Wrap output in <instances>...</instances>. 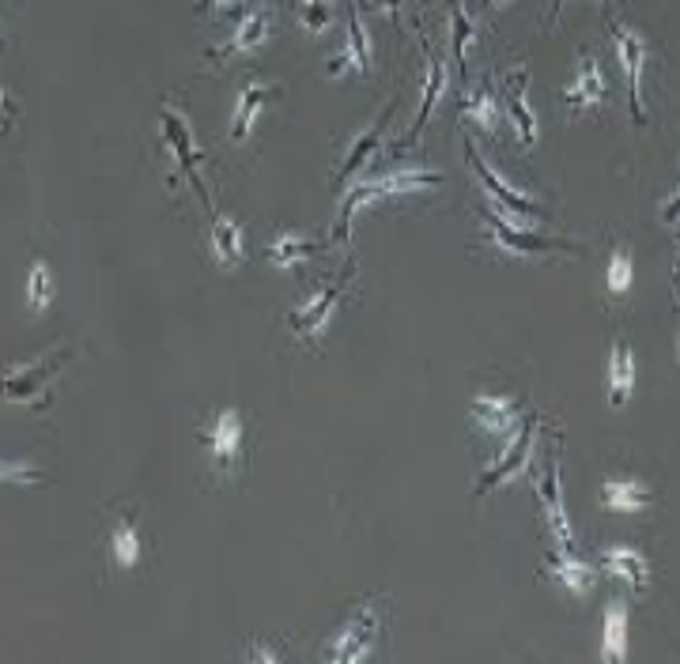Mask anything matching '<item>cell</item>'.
<instances>
[{
	"mask_svg": "<svg viewBox=\"0 0 680 664\" xmlns=\"http://www.w3.org/2000/svg\"><path fill=\"white\" fill-rule=\"evenodd\" d=\"M601 657L624 661L628 657V608L620 600L605 608V623H601Z\"/></svg>",
	"mask_w": 680,
	"mask_h": 664,
	"instance_id": "obj_22",
	"label": "cell"
},
{
	"mask_svg": "<svg viewBox=\"0 0 680 664\" xmlns=\"http://www.w3.org/2000/svg\"><path fill=\"white\" fill-rule=\"evenodd\" d=\"M352 276H355V272H352V265L340 268V272L326 283V288L318 291V295L311 298V303L299 306V310H291V314H288V329L295 332V336H318V332L326 329L329 314L337 310V303H340V295H344V288L352 283Z\"/></svg>",
	"mask_w": 680,
	"mask_h": 664,
	"instance_id": "obj_7",
	"label": "cell"
},
{
	"mask_svg": "<svg viewBox=\"0 0 680 664\" xmlns=\"http://www.w3.org/2000/svg\"><path fill=\"white\" fill-rule=\"evenodd\" d=\"M326 250V242H311V239H295V234H280V239L268 242V260L276 268H295L303 260L318 257Z\"/></svg>",
	"mask_w": 680,
	"mask_h": 664,
	"instance_id": "obj_24",
	"label": "cell"
},
{
	"mask_svg": "<svg viewBox=\"0 0 680 664\" xmlns=\"http://www.w3.org/2000/svg\"><path fill=\"white\" fill-rule=\"evenodd\" d=\"M601 506L616 513H639L651 506V491L639 480H605L601 484Z\"/></svg>",
	"mask_w": 680,
	"mask_h": 664,
	"instance_id": "obj_21",
	"label": "cell"
},
{
	"mask_svg": "<svg viewBox=\"0 0 680 664\" xmlns=\"http://www.w3.org/2000/svg\"><path fill=\"white\" fill-rule=\"evenodd\" d=\"M378 630H382V615H378V600H367L352 620L340 627V635L322 650V657L329 664H355L367 661L375 653Z\"/></svg>",
	"mask_w": 680,
	"mask_h": 664,
	"instance_id": "obj_2",
	"label": "cell"
},
{
	"mask_svg": "<svg viewBox=\"0 0 680 664\" xmlns=\"http://www.w3.org/2000/svg\"><path fill=\"white\" fill-rule=\"evenodd\" d=\"M677 355H680V340H677Z\"/></svg>",
	"mask_w": 680,
	"mask_h": 664,
	"instance_id": "obj_40",
	"label": "cell"
},
{
	"mask_svg": "<svg viewBox=\"0 0 680 664\" xmlns=\"http://www.w3.org/2000/svg\"><path fill=\"white\" fill-rule=\"evenodd\" d=\"M450 30H454V65H457V73L469 80V42H473V23H469V15H465V8H462V0H450Z\"/></svg>",
	"mask_w": 680,
	"mask_h": 664,
	"instance_id": "obj_28",
	"label": "cell"
},
{
	"mask_svg": "<svg viewBox=\"0 0 680 664\" xmlns=\"http://www.w3.org/2000/svg\"><path fill=\"white\" fill-rule=\"evenodd\" d=\"M601 571L628 582L631 589H646V582H651V563H646V556L635 548H624V544H613V548L601 551Z\"/></svg>",
	"mask_w": 680,
	"mask_h": 664,
	"instance_id": "obj_16",
	"label": "cell"
},
{
	"mask_svg": "<svg viewBox=\"0 0 680 664\" xmlns=\"http://www.w3.org/2000/svg\"><path fill=\"white\" fill-rule=\"evenodd\" d=\"M635 390V355L628 344H613L608 352V405L624 408Z\"/></svg>",
	"mask_w": 680,
	"mask_h": 664,
	"instance_id": "obj_19",
	"label": "cell"
},
{
	"mask_svg": "<svg viewBox=\"0 0 680 664\" xmlns=\"http://www.w3.org/2000/svg\"><path fill=\"white\" fill-rule=\"evenodd\" d=\"M212 4H219V0H201L197 8H212ZM227 4H235V0H227Z\"/></svg>",
	"mask_w": 680,
	"mask_h": 664,
	"instance_id": "obj_37",
	"label": "cell"
},
{
	"mask_svg": "<svg viewBox=\"0 0 680 664\" xmlns=\"http://www.w3.org/2000/svg\"><path fill=\"white\" fill-rule=\"evenodd\" d=\"M212 253H216V260L224 268L242 260V227L235 219H216L212 224Z\"/></svg>",
	"mask_w": 680,
	"mask_h": 664,
	"instance_id": "obj_26",
	"label": "cell"
},
{
	"mask_svg": "<svg viewBox=\"0 0 680 664\" xmlns=\"http://www.w3.org/2000/svg\"><path fill=\"white\" fill-rule=\"evenodd\" d=\"M462 117H469V122L480 125L484 132H495L500 129V102L492 99L488 87H477V91L462 99Z\"/></svg>",
	"mask_w": 680,
	"mask_h": 664,
	"instance_id": "obj_27",
	"label": "cell"
},
{
	"mask_svg": "<svg viewBox=\"0 0 680 664\" xmlns=\"http://www.w3.org/2000/svg\"><path fill=\"white\" fill-rule=\"evenodd\" d=\"M295 20L303 23L311 35H322V30H329V23H333V0H299Z\"/></svg>",
	"mask_w": 680,
	"mask_h": 664,
	"instance_id": "obj_31",
	"label": "cell"
},
{
	"mask_svg": "<svg viewBox=\"0 0 680 664\" xmlns=\"http://www.w3.org/2000/svg\"><path fill=\"white\" fill-rule=\"evenodd\" d=\"M537 438H541V423H537V419H526V423H521V431L511 438L507 454H503L500 461H495L492 469H488L484 476H480L477 495L495 491V487H500V484H507L511 476H518V472H526V469H529V461H533V454H537Z\"/></svg>",
	"mask_w": 680,
	"mask_h": 664,
	"instance_id": "obj_6",
	"label": "cell"
},
{
	"mask_svg": "<svg viewBox=\"0 0 680 664\" xmlns=\"http://www.w3.org/2000/svg\"><path fill=\"white\" fill-rule=\"evenodd\" d=\"M65 359H68V352H58V355H50V359L35 362V367H15V370H8V374H4L8 400H35L38 393L46 390V382H50V378L58 374L61 367H65Z\"/></svg>",
	"mask_w": 680,
	"mask_h": 664,
	"instance_id": "obj_12",
	"label": "cell"
},
{
	"mask_svg": "<svg viewBox=\"0 0 680 664\" xmlns=\"http://www.w3.org/2000/svg\"><path fill=\"white\" fill-rule=\"evenodd\" d=\"M201 438L209 442V454L216 461V469L231 472V464L242 457V416L235 408H224L209 426H201Z\"/></svg>",
	"mask_w": 680,
	"mask_h": 664,
	"instance_id": "obj_11",
	"label": "cell"
},
{
	"mask_svg": "<svg viewBox=\"0 0 680 664\" xmlns=\"http://www.w3.org/2000/svg\"><path fill=\"white\" fill-rule=\"evenodd\" d=\"M4 480H8V484H12V480H15V484H42V472H38V469H30V464H23V461H4Z\"/></svg>",
	"mask_w": 680,
	"mask_h": 664,
	"instance_id": "obj_33",
	"label": "cell"
},
{
	"mask_svg": "<svg viewBox=\"0 0 680 664\" xmlns=\"http://www.w3.org/2000/svg\"><path fill=\"white\" fill-rule=\"evenodd\" d=\"M424 53H427V84H424V102H420V114H416V122H413V132H408V137H405V144H416V140H420V132L427 129V117H431L435 102H439L442 87H446V61H442V58H435V53H431V46H427V42H424Z\"/></svg>",
	"mask_w": 680,
	"mask_h": 664,
	"instance_id": "obj_20",
	"label": "cell"
},
{
	"mask_svg": "<svg viewBox=\"0 0 680 664\" xmlns=\"http://www.w3.org/2000/svg\"><path fill=\"white\" fill-rule=\"evenodd\" d=\"M567 4V0H556V12H559V8H564Z\"/></svg>",
	"mask_w": 680,
	"mask_h": 664,
	"instance_id": "obj_39",
	"label": "cell"
},
{
	"mask_svg": "<svg viewBox=\"0 0 680 664\" xmlns=\"http://www.w3.org/2000/svg\"><path fill=\"white\" fill-rule=\"evenodd\" d=\"M605 283L613 295H624L631 288V250H613L608 253V268H605Z\"/></svg>",
	"mask_w": 680,
	"mask_h": 664,
	"instance_id": "obj_32",
	"label": "cell"
},
{
	"mask_svg": "<svg viewBox=\"0 0 680 664\" xmlns=\"http://www.w3.org/2000/svg\"><path fill=\"white\" fill-rule=\"evenodd\" d=\"M27 303H30V310H50L53 280H50V265H46V260H30V268H27Z\"/></svg>",
	"mask_w": 680,
	"mask_h": 664,
	"instance_id": "obj_29",
	"label": "cell"
},
{
	"mask_svg": "<svg viewBox=\"0 0 680 664\" xmlns=\"http://www.w3.org/2000/svg\"><path fill=\"white\" fill-rule=\"evenodd\" d=\"M495 4H503V0H484V8H495Z\"/></svg>",
	"mask_w": 680,
	"mask_h": 664,
	"instance_id": "obj_38",
	"label": "cell"
},
{
	"mask_svg": "<svg viewBox=\"0 0 680 664\" xmlns=\"http://www.w3.org/2000/svg\"><path fill=\"white\" fill-rule=\"evenodd\" d=\"M469 416L477 426H484L488 434H507L514 423H518L521 416V405L511 397H492V393H480V397H473L469 405Z\"/></svg>",
	"mask_w": 680,
	"mask_h": 664,
	"instance_id": "obj_17",
	"label": "cell"
},
{
	"mask_svg": "<svg viewBox=\"0 0 680 664\" xmlns=\"http://www.w3.org/2000/svg\"><path fill=\"white\" fill-rule=\"evenodd\" d=\"M662 219H666V224H680V186H677V193L662 204Z\"/></svg>",
	"mask_w": 680,
	"mask_h": 664,
	"instance_id": "obj_35",
	"label": "cell"
},
{
	"mask_svg": "<svg viewBox=\"0 0 680 664\" xmlns=\"http://www.w3.org/2000/svg\"><path fill=\"white\" fill-rule=\"evenodd\" d=\"M533 484H537V502H541V513L549 521V533L556 540L559 551H571L575 548V533H571V521L564 513V495H559V457L556 446L544 449V464L533 472Z\"/></svg>",
	"mask_w": 680,
	"mask_h": 664,
	"instance_id": "obj_3",
	"label": "cell"
},
{
	"mask_svg": "<svg viewBox=\"0 0 680 664\" xmlns=\"http://www.w3.org/2000/svg\"><path fill=\"white\" fill-rule=\"evenodd\" d=\"M160 129H163V140H167L174 163H178V170L186 174L189 181H193L197 196H201V201L209 204V193H204V178H201V159H204V155L197 152L193 137H189L186 114H181L178 106H163L160 110Z\"/></svg>",
	"mask_w": 680,
	"mask_h": 664,
	"instance_id": "obj_5",
	"label": "cell"
},
{
	"mask_svg": "<svg viewBox=\"0 0 680 664\" xmlns=\"http://www.w3.org/2000/svg\"><path fill=\"white\" fill-rule=\"evenodd\" d=\"M601 99H605V76H601V65H597V58L582 53L571 84L564 87V102L571 110H590V106H597Z\"/></svg>",
	"mask_w": 680,
	"mask_h": 664,
	"instance_id": "obj_14",
	"label": "cell"
},
{
	"mask_svg": "<svg viewBox=\"0 0 680 664\" xmlns=\"http://www.w3.org/2000/svg\"><path fill=\"white\" fill-rule=\"evenodd\" d=\"M110 548H114V559L122 571H133L140 563V533L133 525V518H117L114 528H110Z\"/></svg>",
	"mask_w": 680,
	"mask_h": 664,
	"instance_id": "obj_25",
	"label": "cell"
},
{
	"mask_svg": "<svg viewBox=\"0 0 680 664\" xmlns=\"http://www.w3.org/2000/svg\"><path fill=\"white\" fill-rule=\"evenodd\" d=\"M442 186L439 174L431 170H398L386 174V178H370V181H355L344 196H340V219H337V239H344V231L352 227L355 212L370 201H382V196H401V193H416V189H435Z\"/></svg>",
	"mask_w": 680,
	"mask_h": 664,
	"instance_id": "obj_1",
	"label": "cell"
},
{
	"mask_svg": "<svg viewBox=\"0 0 680 664\" xmlns=\"http://www.w3.org/2000/svg\"><path fill=\"white\" fill-rule=\"evenodd\" d=\"M247 657L250 661H280L284 657V646H250Z\"/></svg>",
	"mask_w": 680,
	"mask_h": 664,
	"instance_id": "obj_34",
	"label": "cell"
},
{
	"mask_svg": "<svg viewBox=\"0 0 680 664\" xmlns=\"http://www.w3.org/2000/svg\"><path fill=\"white\" fill-rule=\"evenodd\" d=\"M465 159H469V166L477 170V178L484 181V189L488 193L500 201V212H511V216H521V219H544L549 212L541 208V204L533 201V196H526V193H518V189H511L507 181L500 178V174L492 170L484 159H480V152H477V144L473 140H465Z\"/></svg>",
	"mask_w": 680,
	"mask_h": 664,
	"instance_id": "obj_8",
	"label": "cell"
},
{
	"mask_svg": "<svg viewBox=\"0 0 680 664\" xmlns=\"http://www.w3.org/2000/svg\"><path fill=\"white\" fill-rule=\"evenodd\" d=\"M268 30H273V15H268V12H250L247 20H242L239 27L231 30V38H227V42H219V46H212L204 58L216 61V58H235V53H250V50H257V46L265 42Z\"/></svg>",
	"mask_w": 680,
	"mask_h": 664,
	"instance_id": "obj_15",
	"label": "cell"
},
{
	"mask_svg": "<svg viewBox=\"0 0 680 664\" xmlns=\"http://www.w3.org/2000/svg\"><path fill=\"white\" fill-rule=\"evenodd\" d=\"M484 224H488V234H492V242L500 250L507 253H518V257H533V253H571V257H579V246H571V242L564 239H541V234H526L518 231V227H511L507 219H500L492 208L484 212Z\"/></svg>",
	"mask_w": 680,
	"mask_h": 664,
	"instance_id": "obj_9",
	"label": "cell"
},
{
	"mask_svg": "<svg viewBox=\"0 0 680 664\" xmlns=\"http://www.w3.org/2000/svg\"><path fill=\"white\" fill-rule=\"evenodd\" d=\"M526 87H529V73L526 68H511L507 80H503V99H507V117L518 129L521 144L533 148L537 144V114L526 102Z\"/></svg>",
	"mask_w": 680,
	"mask_h": 664,
	"instance_id": "obj_13",
	"label": "cell"
},
{
	"mask_svg": "<svg viewBox=\"0 0 680 664\" xmlns=\"http://www.w3.org/2000/svg\"><path fill=\"white\" fill-rule=\"evenodd\" d=\"M549 574L556 578L559 585H564L567 592H575V597H582V592L594 589V566H587L582 559H575L571 551H559L556 559L549 563Z\"/></svg>",
	"mask_w": 680,
	"mask_h": 664,
	"instance_id": "obj_23",
	"label": "cell"
},
{
	"mask_svg": "<svg viewBox=\"0 0 680 664\" xmlns=\"http://www.w3.org/2000/svg\"><path fill=\"white\" fill-rule=\"evenodd\" d=\"M393 110H398V99H390L386 102V110L375 117V122L367 125V129L360 132V137L352 140V148H348V155H344V163L333 170V181L337 186H348V181L355 178V174L363 170L370 159L378 155V144H382V132H386V125H390V117H393Z\"/></svg>",
	"mask_w": 680,
	"mask_h": 664,
	"instance_id": "obj_10",
	"label": "cell"
},
{
	"mask_svg": "<svg viewBox=\"0 0 680 664\" xmlns=\"http://www.w3.org/2000/svg\"><path fill=\"white\" fill-rule=\"evenodd\" d=\"M344 46L352 50V58H355V73L367 76L370 73V42H367V27H363L360 8H352V12H348V38H344Z\"/></svg>",
	"mask_w": 680,
	"mask_h": 664,
	"instance_id": "obj_30",
	"label": "cell"
},
{
	"mask_svg": "<svg viewBox=\"0 0 680 664\" xmlns=\"http://www.w3.org/2000/svg\"><path fill=\"white\" fill-rule=\"evenodd\" d=\"M280 94V84H257L250 80L247 87L239 91V106H235V117H231V140H247L250 129H254L261 106H265L268 99H276Z\"/></svg>",
	"mask_w": 680,
	"mask_h": 664,
	"instance_id": "obj_18",
	"label": "cell"
},
{
	"mask_svg": "<svg viewBox=\"0 0 680 664\" xmlns=\"http://www.w3.org/2000/svg\"><path fill=\"white\" fill-rule=\"evenodd\" d=\"M370 4L382 8V12L390 15V20H398V12H401V0H370Z\"/></svg>",
	"mask_w": 680,
	"mask_h": 664,
	"instance_id": "obj_36",
	"label": "cell"
},
{
	"mask_svg": "<svg viewBox=\"0 0 680 664\" xmlns=\"http://www.w3.org/2000/svg\"><path fill=\"white\" fill-rule=\"evenodd\" d=\"M613 46H616V61H620L624 84H628V102H631V117L639 125L646 122L643 110V68H646V42L624 23H613Z\"/></svg>",
	"mask_w": 680,
	"mask_h": 664,
	"instance_id": "obj_4",
	"label": "cell"
}]
</instances>
